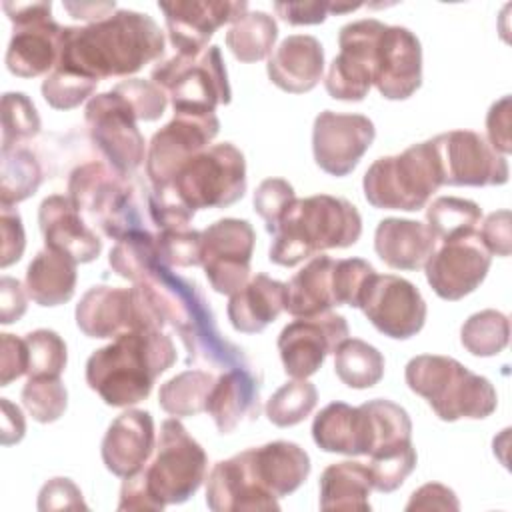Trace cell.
<instances>
[{
  "mask_svg": "<svg viewBox=\"0 0 512 512\" xmlns=\"http://www.w3.org/2000/svg\"><path fill=\"white\" fill-rule=\"evenodd\" d=\"M162 54L164 34L148 14L116 10L86 26H64L56 66L100 82L136 74Z\"/></svg>",
  "mask_w": 512,
  "mask_h": 512,
  "instance_id": "cell-1",
  "label": "cell"
},
{
  "mask_svg": "<svg viewBox=\"0 0 512 512\" xmlns=\"http://www.w3.org/2000/svg\"><path fill=\"white\" fill-rule=\"evenodd\" d=\"M176 362V346L162 330H130L94 350L86 362L88 386L114 408L148 398L160 374Z\"/></svg>",
  "mask_w": 512,
  "mask_h": 512,
  "instance_id": "cell-2",
  "label": "cell"
},
{
  "mask_svg": "<svg viewBox=\"0 0 512 512\" xmlns=\"http://www.w3.org/2000/svg\"><path fill=\"white\" fill-rule=\"evenodd\" d=\"M208 456L178 418L160 426L154 458L124 478L118 510H162L182 504L206 480Z\"/></svg>",
  "mask_w": 512,
  "mask_h": 512,
  "instance_id": "cell-3",
  "label": "cell"
},
{
  "mask_svg": "<svg viewBox=\"0 0 512 512\" xmlns=\"http://www.w3.org/2000/svg\"><path fill=\"white\" fill-rule=\"evenodd\" d=\"M362 234V216L346 198L316 194L296 198L276 232L268 258L278 266H296L332 248H348Z\"/></svg>",
  "mask_w": 512,
  "mask_h": 512,
  "instance_id": "cell-4",
  "label": "cell"
},
{
  "mask_svg": "<svg viewBox=\"0 0 512 512\" xmlns=\"http://www.w3.org/2000/svg\"><path fill=\"white\" fill-rule=\"evenodd\" d=\"M404 378L408 388L422 396L444 422L480 420L490 416L498 404L492 382L450 356H414L406 364Z\"/></svg>",
  "mask_w": 512,
  "mask_h": 512,
  "instance_id": "cell-5",
  "label": "cell"
},
{
  "mask_svg": "<svg viewBox=\"0 0 512 512\" xmlns=\"http://www.w3.org/2000/svg\"><path fill=\"white\" fill-rule=\"evenodd\" d=\"M142 188L130 182V176L116 172L110 164L88 162L72 170L68 196L74 206L106 236L118 240L132 230H146L144 208L138 194Z\"/></svg>",
  "mask_w": 512,
  "mask_h": 512,
  "instance_id": "cell-6",
  "label": "cell"
},
{
  "mask_svg": "<svg viewBox=\"0 0 512 512\" xmlns=\"http://www.w3.org/2000/svg\"><path fill=\"white\" fill-rule=\"evenodd\" d=\"M440 186L442 176L432 140L412 144L402 154L374 160L362 180L368 204L404 212L424 208Z\"/></svg>",
  "mask_w": 512,
  "mask_h": 512,
  "instance_id": "cell-7",
  "label": "cell"
},
{
  "mask_svg": "<svg viewBox=\"0 0 512 512\" xmlns=\"http://www.w3.org/2000/svg\"><path fill=\"white\" fill-rule=\"evenodd\" d=\"M152 82L170 96L174 112H214L230 104L232 90L218 46L198 54H174L152 70Z\"/></svg>",
  "mask_w": 512,
  "mask_h": 512,
  "instance_id": "cell-8",
  "label": "cell"
},
{
  "mask_svg": "<svg viewBox=\"0 0 512 512\" xmlns=\"http://www.w3.org/2000/svg\"><path fill=\"white\" fill-rule=\"evenodd\" d=\"M170 186L192 210L226 208L246 192V160L232 142L210 144L192 156Z\"/></svg>",
  "mask_w": 512,
  "mask_h": 512,
  "instance_id": "cell-9",
  "label": "cell"
},
{
  "mask_svg": "<svg viewBox=\"0 0 512 512\" xmlns=\"http://www.w3.org/2000/svg\"><path fill=\"white\" fill-rule=\"evenodd\" d=\"M14 24L6 50V68L18 78H36L52 72L60 58L62 26L52 20L50 2H4Z\"/></svg>",
  "mask_w": 512,
  "mask_h": 512,
  "instance_id": "cell-10",
  "label": "cell"
},
{
  "mask_svg": "<svg viewBox=\"0 0 512 512\" xmlns=\"http://www.w3.org/2000/svg\"><path fill=\"white\" fill-rule=\"evenodd\" d=\"M84 118L94 146L102 152L106 162L124 176H134L146 160L144 136L138 130V118L128 102L116 92L108 90L88 100Z\"/></svg>",
  "mask_w": 512,
  "mask_h": 512,
  "instance_id": "cell-11",
  "label": "cell"
},
{
  "mask_svg": "<svg viewBox=\"0 0 512 512\" xmlns=\"http://www.w3.org/2000/svg\"><path fill=\"white\" fill-rule=\"evenodd\" d=\"M432 140L442 186H502L508 182L506 156L474 130H450Z\"/></svg>",
  "mask_w": 512,
  "mask_h": 512,
  "instance_id": "cell-12",
  "label": "cell"
},
{
  "mask_svg": "<svg viewBox=\"0 0 512 512\" xmlns=\"http://www.w3.org/2000/svg\"><path fill=\"white\" fill-rule=\"evenodd\" d=\"M220 130L214 112H174V118L154 132L146 152V174L154 188L174 180L178 170L210 146Z\"/></svg>",
  "mask_w": 512,
  "mask_h": 512,
  "instance_id": "cell-13",
  "label": "cell"
},
{
  "mask_svg": "<svg viewBox=\"0 0 512 512\" xmlns=\"http://www.w3.org/2000/svg\"><path fill=\"white\" fill-rule=\"evenodd\" d=\"M384 22L364 18L344 24L338 34L340 54L330 62L324 88L334 100L360 102L368 96L374 78V52Z\"/></svg>",
  "mask_w": 512,
  "mask_h": 512,
  "instance_id": "cell-14",
  "label": "cell"
},
{
  "mask_svg": "<svg viewBox=\"0 0 512 512\" xmlns=\"http://www.w3.org/2000/svg\"><path fill=\"white\" fill-rule=\"evenodd\" d=\"M256 234L248 220L222 218L202 230V262L210 286L232 296L250 276Z\"/></svg>",
  "mask_w": 512,
  "mask_h": 512,
  "instance_id": "cell-15",
  "label": "cell"
},
{
  "mask_svg": "<svg viewBox=\"0 0 512 512\" xmlns=\"http://www.w3.org/2000/svg\"><path fill=\"white\" fill-rule=\"evenodd\" d=\"M492 254L484 246L478 230L444 240L426 260V280L434 294L454 302L472 294L486 278Z\"/></svg>",
  "mask_w": 512,
  "mask_h": 512,
  "instance_id": "cell-16",
  "label": "cell"
},
{
  "mask_svg": "<svg viewBox=\"0 0 512 512\" xmlns=\"http://www.w3.org/2000/svg\"><path fill=\"white\" fill-rule=\"evenodd\" d=\"M360 310L380 334L394 340L416 336L424 328L428 314L420 290L410 280L394 274H374Z\"/></svg>",
  "mask_w": 512,
  "mask_h": 512,
  "instance_id": "cell-17",
  "label": "cell"
},
{
  "mask_svg": "<svg viewBox=\"0 0 512 512\" xmlns=\"http://www.w3.org/2000/svg\"><path fill=\"white\" fill-rule=\"evenodd\" d=\"M348 334L346 318L330 310L310 318H296L286 324L278 336L284 372L290 378H310Z\"/></svg>",
  "mask_w": 512,
  "mask_h": 512,
  "instance_id": "cell-18",
  "label": "cell"
},
{
  "mask_svg": "<svg viewBox=\"0 0 512 512\" xmlns=\"http://www.w3.org/2000/svg\"><path fill=\"white\" fill-rule=\"evenodd\" d=\"M376 136L374 122L364 114L324 110L312 126L314 162L330 176L350 174Z\"/></svg>",
  "mask_w": 512,
  "mask_h": 512,
  "instance_id": "cell-19",
  "label": "cell"
},
{
  "mask_svg": "<svg viewBox=\"0 0 512 512\" xmlns=\"http://www.w3.org/2000/svg\"><path fill=\"white\" fill-rule=\"evenodd\" d=\"M372 84L386 100H406L422 86V46L404 26H384L374 54Z\"/></svg>",
  "mask_w": 512,
  "mask_h": 512,
  "instance_id": "cell-20",
  "label": "cell"
},
{
  "mask_svg": "<svg viewBox=\"0 0 512 512\" xmlns=\"http://www.w3.org/2000/svg\"><path fill=\"white\" fill-rule=\"evenodd\" d=\"M164 12L170 44L178 54H198L208 48V40L214 32L236 22L248 12V4L242 2H158Z\"/></svg>",
  "mask_w": 512,
  "mask_h": 512,
  "instance_id": "cell-21",
  "label": "cell"
},
{
  "mask_svg": "<svg viewBox=\"0 0 512 512\" xmlns=\"http://www.w3.org/2000/svg\"><path fill=\"white\" fill-rule=\"evenodd\" d=\"M206 506L214 512L278 510V498L256 480L246 450L220 460L206 480Z\"/></svg>",
  "mask_w": 512,
  "mask_h": 512,
  "instance_id": "cell-22",
  "label": "cell"
},
{
  "mask_svg": "<svg viewBox=\"0 0 512 512\" xmlns=\"http://www.w3.org/2000/svg\"><path fill=\"white\" fill-rule=\"evenodd\" d=\"M38 224L46 248L72 258L76 264L92 262L102 252V240L86 224L70 196L44 198L38 208Z\"/></svg>",
  "mask_w": 512,
  "mask_h": 512,
  "instance_id": "cell-23",
  "label": "cell"
},
{
  "mask_svg": "<svg viewBox=\"0 0 512 512\" xmlns=\"http://www.w3.org/2000/svg\"><path fill=\"white\" fill-rule=\"evenodd\" d=\"M156 448L154 418L146 410H126L108 426L100 454L108 472L126 478L138 472Z\"/></svg>",
  "mask_w": 512,
  "mask_h": 512,
  "instance_id": "cell-24",
  "label": "cell"
},
{
  "mask_svg": "<svg viewBox=\"0 0 512 512\" xmlns=\"http://www.w3.org/2000/svg\"><path fill=\"white\" fill-rule=\"evenodd\" d=\"M76 324L88 338H118L138 330L132 288L98 284L76 304Z\"/></svg>",
  "mask_w": 512,
  "mask_h": 512,
  "instance_id": "cell-25",
  "label": "cell"
},
{
  "mask_svg": "<svg viewBox=\"0 0 512 512\" xmlns=\"http://www.w3.org/2000/svg\"><path fill=\"white\" fill-rule=\"evenodd\" d=\"M312 438L324 452L368 456L374 442L368 410L362 404L330 402L314 416Z\"/></svg>",
  "mask_w": 512,
  "mask_h": 512,
  "instance_id": "cell-26",
  "label": "cell"
},
{
  "mask_svg": "<svg viewBox=\"0 0 512 512\" xmlns=\"http://www.w3.org/2000/svg\"><path fill=\"white\" fill-rule=\"evenodd\" d=\"M266 72L270 82L284 92H310L322 80L324 48L310 34H292L270 54Z\"/></svg>",
  "mask_w": 512,
  "mask_h": 512,
  "instance_id": "cell-27",
  "label": "cell"
},
{
  "mask_svg": "<svg viewBox=\"0 0 512 512\" xmlns=\"http://www.w3.org/2000/svg\"><path fill=\"white\" fill-rule=\"evenodd\" d=\"M206 412L220 434H230L244 420L258 418L260 380L248 366H234L222 372L208 398Z\"/></svg>",
  "mask_w": 512,
  "mask_h": 512,
  "instance_id": "cell-28",
  "label": "cell"
},
{
  "mask_svg": "<svg viewBox=\"0 0 512 512\" xmlns=\"http://www.w3.org/2000/svg\"><path fill=\"white\" fill-rule=\"evenodd\" d=\"M246 454L260 486L276 498L298 490L312 468L308 452L288 440H274L258 448H248Z\"/></svg>",
  "mask_w": 512,
  "mask_h": 512,
  "instance_id": "cell-29",
  "label": "cell"
},
{
  "mask_svg": "<svg viewBox=\"0 0 512 512\" xmlns=\"http://www.w3.org/2000/svg\"><path fill=\"white\" fill-rule=\"evenodd\" d=\"M436 246V236L418 220L384 218L374 232V250L378 258L394 270L424 268Z\"/></svg>",
  "mask_w": 512,
  "mask_h": 512,
  "instance_id": "cell-30",
  "label": "cell"
},
{
  "mask_svg": "<svg viewBox=\"0 0 512 512\" xmlns=\"http://www.w3.org/2000/svg\"><path fill=\"white\" fill-rule=\"evenodd\" d=\"M286 304V284L266 274H256L230 296L228 320L242 334H258L272 324Z\"/></svg>",
  "mask_w": 512,
  "mask_h": 512,
  "instance_id": "cell-31",
  "label": "cell"
},
{
  "mask_svg": "<svg viewBox=\"0 0 512 512\" xmlns=\"http://www.w3.org/2000/svg\"><path fill=\"white\" fill-rule=\"evenodd\" d=\"M332 268L334 260L330 256H312V260L286 284L284 310L294 318H310L336 306Z\"/></svg>",
  "mask_w": 512,
  "mask_h": 512,
  "instance_id": "cell-32",
  "label": "cell"
},
{
  "mask_svg": "<svg viewBox=\"0 0 512 512\" xmlns=\"http://www.w3.org/2000/svg\"><path fill=\"white\" fill-rule=\"evenodd\" d=\"M76 262L56 250L44 248L26 270V292L40 306H60L74 296Z\"/></svg>",
  "mask_w": 512,
  "mask_h": 512,
  "instance_id": "cell-33",
  "label": "cell"
},
{
  "mask_svg": "<svg viewBox=\"0 0 512 512\" xmlns=\"http://www.w3.org/2000/svg\"><path fill=\"white\" fill-rule=\"evenodd\" d=\"M372 480L370 470L362 462L344 460L324 468L320 476V508L322 510H370Z\"/></svg>",
  "mask_w": 512,
  "mask_h": 512,
  "instance_id": "cell-34",
  "label": "cell"
},
{
  "mask_svg": "<svg viewBox=\"0 0 512 512\" xmlns=\"http://www.w3.org/2000/svg\"><path fill=\"white\" fill-rule=\"evenodd\" d=\"M214 382L216 378L208 370H184L160 386L158 404L174 418L196 416L206 412Z\"/></svg>",
  "mask_w": 512,
  "mask_h": 512,
  "instance_id": "cell-35",
  "label": "cell"
},
{
  "mask_svg": "<svg viewBox=\"0 0 512 512\" xmlns=\"http://www.w3.org/2000/svg\"><path fill=\"white\" fill-rule=\"evenodd\" d=\"M278 24L268 12H246L226 32V46L240 62H260L272 54Z\"/></svg>",
  "mask_w": 512,
  "mask_h": 512,
  "instance_id": "cell-36",
  "label": "cell"
},
{
  "mask_svg": "<svg viewBox=\"0 0 512 512\" xmlns=\"http://www.w3.org/2000/svg\"><path fill=\"white\" fill-rule=\"evenodd\" d=\"M334 372L348 388H372L384 376V356L360 338H346L334 352Z\"/></svg>",
  "mask_w": 512,
  "mask_h": 512,
  "instance_id": "cell-37",
  "label": "cell"
},
{
  "mask_svg": "<svg viewBox=\"0 0 512 512\" xmlns=\"http://www.w3.org/2000/svg\"><path fill=\"white\" fill-rule=\"evenodd\" d=\"M40 184L42 168L28 148H2L0 206H16L18 202L34 196Z\"/></svg>",
  "mask_w": 512,
  "mask_h": 512,
  "instance_id": "cell-38",
  "label": "cell"
},
{
  "mask_svg": "<svg viewBox=\"0 0 512 512\" xmlns=\"http://www.w3.org/2000/svg\"><path fill=\"white\" fill-rule=\"evenodd\" d=\"M110 268L126 280L140 282L148 278L162 262L158 256L156 236L148 230H132L116 240L108 254Z\"/></svg>",
  "mask_w": 512,
  "mask_h": 512,
  "instance_id": "cell-39",
  "label": "cell"
},
{
  "mask_svg": "<svg viewBox=\"0 0 512 512\" xmlns=\"http://www.w3.org/2000/svg\"><path fill=\"white\" fill-rule=\"evenodd\" d=\"M480 220L482 208L458 196H440L426 208V226L440 242L476 232Z\"/></svg>",
  "mask_w": 512,
  "mask_h": 512,
  "instance_id": "cell-40",
  "label": "cell"
},
{
  "mask_svg": "<svg viewBox=\"0 0 512 512\" xmlns=\"http://www.w3.org/2000/svg\"><path fill=\"white\" fill-rule=\"evenodd\" d=\"M508 340V316L492 308L472 314L460 328V342L474 356H496L508 346Z\"/></svg>",
  "mask_w": 512,
  "mask_h": 512,
  "instance_id": "cell-41",
  "label": "cell"
},
{
  "mask_svg": "<svg viewBox=\"0 0 512 512\" xmlns=\"http://www.w3.org/2000/svg\"><path fill=\"white\" fill-rule=\"evenodd\" d=\"M318 404V390L306 378L282 384L266 402V416L278 428H290L306 420Z\"/></svg>",
  "mask_w": 512,
  "mask_h": 512,
  "instance_id": "cell-42",
  "label": "cell"
},
{
  "mask_svg": "<svg viewBox=\"0 0 512 512\" xmlns=\"http://www.w3.org/2000/svg\"><path fill=\"white\" fill-rule=\"evenodd\" d=\"M362 406L368 410L372 422L374 442L370 454L404 442H412V420L400 404L386 398H376L364 402Z\"/></svg>",
  "mask_w": 512,
  "mask_h": 512,
  "instance_id": "cell-43",
  "label": "cell"
},
{
  "mask_svg": "<svg viewBox=\"0 0 512 512\" xmlns=\"http://www.w3.org/2000/svg\"><path fill=\"white\" fill-rule=\"evenodd\" d=\"M416 462L418 456L412 442H404L370 454V462L366 466L370 470L372 490L384 494L398 490L404 484V480L414 472Z\"/></svg>",
  "mask_w": 512,
  "mask_h": 512,
  "instance_id": "cell-44",
  "label": "cell"
},
{
  "mask_svg": "<svg viewBox=\"0 0 512 512\" xmlns=\"http://www.w3.org/2000/svg\"><path fill=\"white\" fill-rule=\"evenodd\" d=\"M22 404L28 414L40 424L56 422L68 406V392L60 378L40 376L28 378L22 388Z\"/></svg>",
  "mask_w": 512,
  "mask_h": 512,
  "instance_id": "cell-45",
  "label": "cell"
},
{
  "mask_svg": "<svg viewBox=\"0 0 512 512\" xmlns=\"http://www.w3.org/2000/svg\"><path fill=\"white\" fill-rule=\"evenodd\" d=\"M24 340L28 346V378H60L68 360L66 342L60 334L48 328H38L28 332Z\"/></svg>",
  "mask_w": 512,
  "mask_h": 512,
  "instance_id": "cell-46",
  "label": "cell"
},
{
  "mask_svg": "<svg viewBox=\"0 0 512 512\" xmlns=\"http://www.w3.org/2000/svg\"><path fill=\"white\" fill-rule=\"evenodd\" d=\"M36 106L24 92H6L2 96V148H14L40 132Z\"/></svg>",
  "mask_w": 512,
  "mask_h": 512,
  "instance_id": "cell-47",
  "label": "cell"
},
{
  "mask_svg": "<svg viewBox=\"0 0 512 512\" xmlns=\"http://www.w3.org/2000/svg\"><path fill=\"white\" fill-rule=\"evenodd\" d=\"M98 80L56 66L42 82L44 100L56 110H72L94 94Z\"/></svg>",
  "mask_w": 512,
  "mask_h": 512,
  "instance_id": "cell-48",
  "label": "cell"
},
{
  "mask_svg": "<svg viewBox=\"0 0 512 512\" xmlns=\"http://www.w3.org/2000/svg\"><path fill=\"white\" fill-rule=\"evenodd\" d=\"M376 270L370 262L362 258H342L334 260L332 268V288L336 306L360 308L364 292L374 278Z\"/></svg>",
  "mask_w": 512,
  "mask_h": 512,
  "instance_id": "cell-49",
  "label": "cell"
},
{
  "mask_svg": "<svg viewBox=\"0 0 512 512\" xmlns=\"http://www.w3.org/2000/svg\"><path fill=\"white\" fill-rule=\"evenodd\" d=\"M160 262L168 268H190L202 262V232L192 228H166L156 236Z\"/></svg>",
  "mask_w": 512,
  "mask_h": 512,
  "instance_id": "cell-50",
  "label": "cell"
},
{
  "mask_svg": "<svg viewBox=\"0 0 512 512\" xmlns=\"http://www.w3.org/2000/svg\"><path fill=\"white\" fill-rule=\"evenodd\" d=\"M296 200L294 188L284 178H266L254 192V210L264 220L266 232L274 234L280 220Z\"/></svg>",
  "mask_w": 512,
  "mask_h": 512,
  "instance_id": "cell-51",
  "label": "cell"
},
{
  "mask_svg": "<svg viewBox=\"0 0 512 512\" xmlns=\"http://www.w3.org/2000/svg\"><path fill=\"white\" fill-rule=\"evenodd\" d=\"M112 90H116L132 108L138 120L142 122H154L158 120L168 104L166 92L156 86L152 80L142 78H130L124 82H118Z\"/></svg>",
  "mask_w": 512,
  "mask_h": 512,
  "instance_id": "cell-52",
  "label": "cell"
},
{
  "mask_svg": "<svg viewBox=\"0 0 512 512\" xmlns=\"http://www.w3.org/2000/svg\"><path fill=\"white\" fill-rule=\"evenodd\" d=\"M88 508L80 488L70 478H50L38 494V510H80Z\"/></svg>",
  "mask_w": 512,
  "mask_h": 512,
  "instance_id": "cell-53",
  "label": "cell"
},
{
  "mask_svg": "<svg viewBox=\"0 0 512 512\" xmlns=\"http://www.w3.org/2000/svg\"><path fill=\"white\" fill-rule=\"evenodd\" d=\"M0 236H2L0 266L8 268L10 264H14L22 258L24 246H26L22 218L14 206L0 208Z\"/></svg>",
  "mask_w": 512,
  "mask_h": 512,
  "instance_id": "cell-54",
  "label": "cell"
},
{
  "mask_svg": "<svg viewBox=\"0 0 512 512\" xmlns=\"http://www.w3.org/2000/svg\"><path fill=\"white\" fill-rule=\"evenodd\" d=\"M2 360H0V386H8L12 380L28 372V346L24 338L14 334H0Z\"/></svg>",
  "mask_w": 512,
  "mask_h": 512,
  "instance_id": "cell-55",
  "label": "cell"
},
{
  "mask_svg": "<svg viewBox=\"0 0 512 512\" xmlns=\"http://www.w3.org/2000/svg\"><path fill=\"white\" fill-rule=\"evenodd\" d=\"M510 224H512L510 210H498V212H492L486 216L478 234L490 254H496L502 258L510 256V250H512Z\"/></svg>",
  "mask_w": 512,
  "mask_h": 512,
  "instance_id": "cell-56",
  "label": "cell"
},
{
  "mask_svg": "<svg viewBox=\"0 0 512 512\" xmlns=\"http://www.w3.org/2000/svg\"><path fill=\"white\" fill-rule=\"evenodd\" d=\"M486 132L490 146L506 156L512 150L510 144V96L496 100L486 114Z\"/></svg>",
  "mask_w": 512,
  "mask_h": 512,
  "instance_id": "cell-57",
  "label": "cell"
},
{
  "mask_svg": "<svg viewBox=\"0 0 512 512\" xmlns=\"http://www.w3.org/2000/svg\"><path fill=\"white\" fill-rule=\"evenodd\" d=\"M460 502L452 488L430 482L412 492L406 510H458Z\"/></svg>",
  "mask_w": 512,
  "mask_h": 512,
  "instance_id": "cell-58",
  "label": "cell"
},
{
  "mask_svg": "<svg viewBox=\"0 0 512 512\" xmlns=\"http://www.w3.org/2000/svg\"><path fill=\"white\" fill-rule=\"evenodd\" d=\"M332 2H274L276 14L292 26L322 24L330 14Z\"/></svg>",
  "mask_w": 512,
  "mask_h": 512,
  "instance_id": "cell-59",
  "label": "cell"
},
{
  "mask_svg": "<svg viewBox=\"0 0 512 512\" xmlns=\"http://www.w3.org/2000/svg\"><path fill=\"white\" fill-rule=\"evenodd\" d=\"M26 286L20 280L4 276L0 280V322L12 324L18 322L26 312Z\"/></svg>",
  "mask_w": 512,
  "mask_h": 512,
  "instance_id": "cell-60",
  "label": "cell"
},
{
  "mask_svg": "<svg viewBox=\"0 0 512 512\" xmlns=\"http://www.w3.org/2000/svg\"><path fill=\"white\" fill-rule=\"evenodd\" d=\"M2 406V444H18L24 438L26 432V422L22 416V410L14 406L8 398L0 400Z\"/></svg>",
  "mask_w": 512,
  "mask_h": 512,
  "instance_id": "cell-61",
  "label": "cell"
},
{
  "mask_svg": "<svg viewBox=\"0 0 512 512\" xmlns=\"http://www.w3.org/2000/svg\"><path fill=\"white\" fill-rule=\"evenodd\" d=\"M64 10L72 14V18L86 20L88 24L108 18L112 12H116L114 2H64Z\"/></svg>",
  "mask_w": 512,
  "mask_h": 512,
  "instance_id": "cell-62",
  "label": "cell"
}]
</instances>
